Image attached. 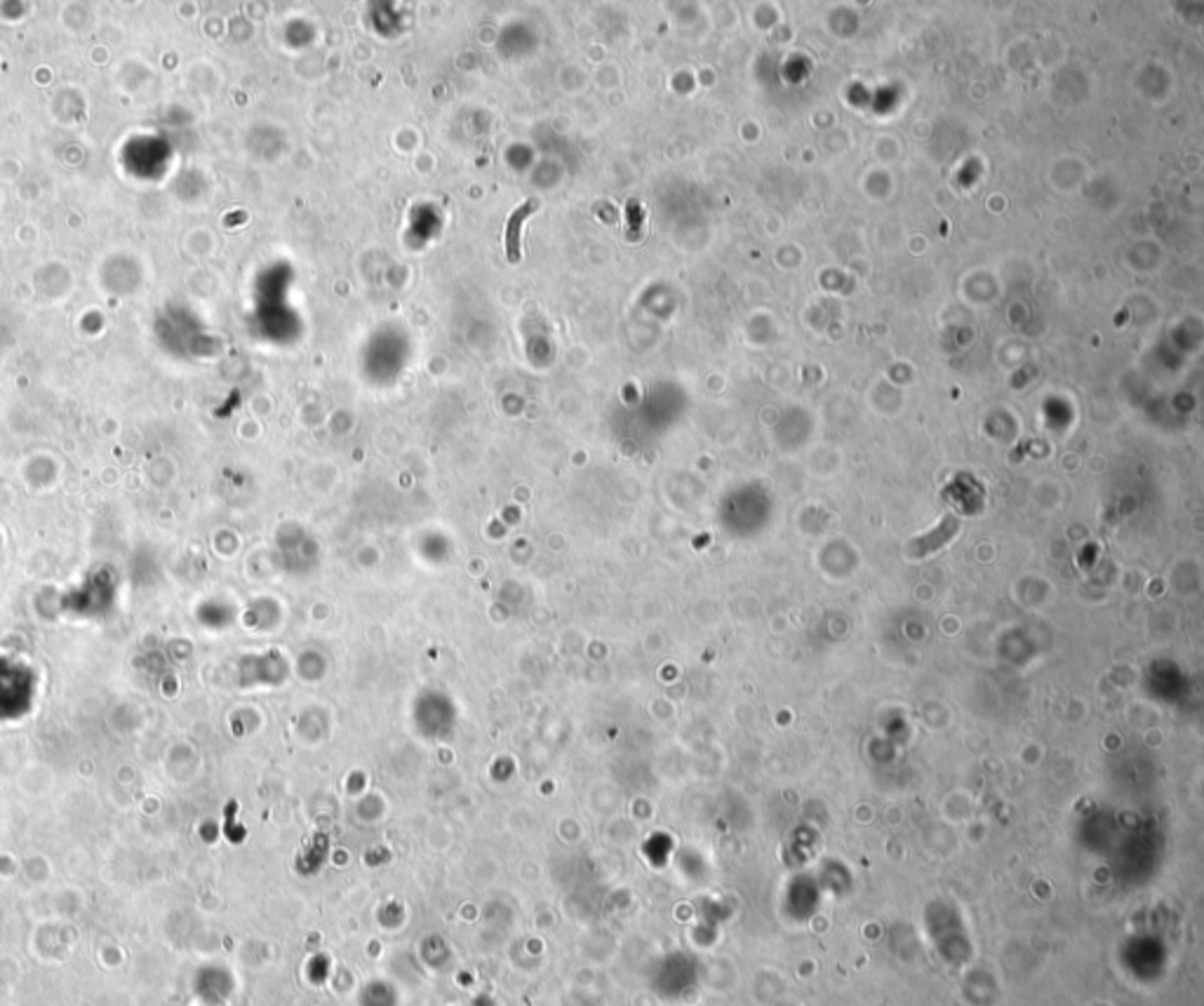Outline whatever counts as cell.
<instances>
[{
    "instance_id": "cell-1",
    "label": "cell",
    "mask_w": 1204,
    "mask_h": 1006,
    "mask_svg": "<svg viewBox=\"0 0 1204 1006\" xmlns=\"http://www.w3.org/2000/svg\"><path fill=\"white\" fill-rule=\"evenodd\" d=\"M537 209H539V200L527 198L523 205H518V208L511 212V217L506 219V233H503V240H506V259L511 261V264H518V261L523 259V226L534 212H537Z\"/></svg>"
},
{
    "instance_id": "cell-2",
    "label": "cell",
    "mask_w": 1204,
    "mask_h": 1006,
    "mask_svg": "<svg viewBox=\"0 0 1204 1006\" xmlns=\"http://www.w3.org/2000/svg\"><path fill=\"white\" fill-rule=\"evenodd\" d=\"M637 205H640V203H637V200H631V203H629V224L633 222V230L629 233V238H631V240H637V238H640V224H642V217H640V214H635V212H637Z\"/></svg>"
}]
</instances>
